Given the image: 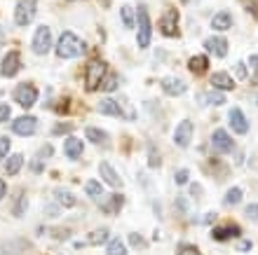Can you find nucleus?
Returning a JSON list of instances; mask_svg holds the SVG:
<instances>
[{
  "instance_id": "f257e3e1",
  "label": "nucleus",
  "mask_w": 258,
  "mask_h": 255,
  "mask_svg": "<svg viewBox=\"0 0 258 255\" xmlns=\"http://www.w3.org/2000/svg\"><path fill=\"white\" fill-rule=\"evenodd\" d=\"M80 54H85V40H80L71 31L59 35V40H56V56L59 59H75Z\"/></svg>"
},
{
  "instance_id": "f03ea898",
  "label": "nucleus",
  "mask_w": 258,
  "mask_h": 255,
  "mask_svg": "<svg viewBox=\"0 0 258 255\" xmlns=\"http://www.w3.org/2000/svg\"><path fill=\"white\" fill-rule=\"evenodd\" d=\"M108 75V63L101 59H92L87 63V80H85V89L87 92H94V89L101 87V82L106 80Z\"/></svg>"
},
{
  "instance_id": "7ed1b4c3",
  "label": "nucleus",
  "mask_w": 258,
  "mask_h": 255,
  "mask_svg": "<svg viewBox=\"0 0 258 255\" xmlns=\"http://www.w3.org/2000/svg\"><path fill=\"white\" fill-rule=\"evenodd\" d=\"M136 28H139V47H148L150 45V33H153V26H150V17H148V10L146 5H139L136 10Z\"/></svg>"
},
{
  "instance_id": "20e7f679",
  "label": "nucleus",
  "mask_w": 258,
  "mask_h": 255,
  "mask_svg": "<svg viewBox=\"0 0 258 255\" xmlns=\"http://www.w3.org/2000/svg\"><path fill=\"white\" fill-rule=\"evenodd\" d=\"M35 10H38V0H19L14 7V21L19 26H28L35 17Z\"/></svg>"
},
{
  "instance_id": "39448f33",
  "label": "nucleus",
  "mask_w": 258,
  "mask_h": 255,
  "mask_svg": "<svg viewBox=\"0 0 258 255\" xmlns=\"http://www.w3.org/2000/svg\"><path fill=\"white\" fill-rule=\"evenodd\" d=\"M31 47L38 56H45L52 47V31L47 26H38L35 28V35H33V42H31Z\"/></svg>"
},
{
  "instance_id": "423d86ee",
  "label": "nucleus",
  "mask_w": 258,
  "mask_h": 255,
  "mask_svg": "<svg viewBox=\"0 0 258 255\" xmlns=\"http://www.w3.org/2000/svg\"><path fill=\"white\" fill-rule=\"evenodd\" d=\"M14 101L19 103L21 108H31L35 101H38V89L31 84V82H21L14 89Z\"/></svg>"
},
{
  "instance_id": "0eeeda50",
  "label": "nucleus",
  "mask_w": 258,
  "mask_h": 255,
  "mask_svg": "<svg viewBox=\"0 0 258 255\" xmlns=\"http://www.w3.org/2000/svg\"><path fill=\"white\" fill-rule=\"evenodd\" d=\"M160 31H162V35H167V38H178V35H181V31H178V12L174 7H169V10L162 14Z\"/></svg>"
},
{
  "instance_id": "6e6552de",
  "label": "nucleus",
  "mask_w": 258,
  "mask_h": 255,
  "mask_svg": "<svg viewBox=\"0 0 258 255\" xmlns=\"http://www.w3.org/2000/svg\"><path fill=\"white\" fill-rule=\"evenodd\" d=\"M19 68H21V56L17 49H12V52L5 54V59L0 63V75L3 77H14V75L19 73Z\"/></svg>"
},
{
  "instance_id": "1a4fd4ad",
  "label": "nucleus",
  "mask_w": 258,
  "mask_h": 255,
  "mask_svg": "<svg viewBox=\"0 0 258 255\" xmlns=\"http://www.w3.org/2000/svg\"><path fill=\"white\" fill-rule=\"evenodd\" d=\"M35 129H38V120L33 115H21V117H17L12 122V131L19 136H31L35 134Z\"/></svg>"
},
{
  "instance_id": "9d476101",
  "label": "nucleus",
  "mask_w": 258,
  "mask_h": 255,
  "mask_svg": "<svg viewBox=\"0 0 258 255\" xmlns=\"http://www.w3.org/2000/svg\"><path fill=\"white\" fill-rule=\"evenodd\" d=\"M211 145L216 152H232L235 150V143H232L230 134L223 131V129H216L214 134H211Z\"/></svg>"
},
{
  "instance_id": "9b49d317",
  "label": "nucleus",
  "mask_w": 258,
  "mask_h": 255,
  "mask_svg": "<svg viewBox=\"0 0 258 255\" xmlns=\"http://www.w3.org/2000/svg\"><path fill=\"white\" fill-rule=\"evenodd\" d=\"M228 122H230V129L235 134L244 136L249 131V120H246V115L239 110V108H232L230 113H228Z\"/></svg>"
},
{
  "instance_id": "f8f14e48",
  "label": "nucleus",
  "mask_w": 258,
  "mask_h": 255,
  "mask_svg": "<svg viewBox=\"0 0 258 255\" xmlns=\"http://www.w3.org/2000/svg\"><path fill=\"white\" fill-rule=\"evenodd\" d=\"M190 141H192V122L190 120L178 122L176 134H174V143H176L178 148H188Z\"/></svg>"
},
{
  "instance_id": "ddd939ff",
  "label": "nucleus",
  "mask_w": 258,
  "mask_h": 255,
  "mask_svg": "<svg viewBox=\"0 0 258 255\" xmlns=\"http://www.w3.org/2000/svg\"><path fill=\"white\" fill-rule=\"evenodd\" d=\"M162 89L167 92V96H181L185 94V82L181 80V77H174V75H167V77H162Z\"/></svg>"
},
{
  "instance_id": "4468645a",
  "label": "nucleus",
  "mask_w": 258,
  "mask_h": 255,
  "mask_svg": "<svg viewBox=\"0 0 258 255\" xmlns=\"http://www.w3.org/2000/svg\"><path fill=\"white\" fill-rule=\"evenodd\" d=\"M242 234V227H237L235 222H228V225H221V227H214L211 229V236L216 241H228L232 236H239Z\"/></svg>"
},
{
  "instance_id": "2eb2a0df",
  "label": "nucleus",
  "mask_w": 258,
  "mask_h": 255,
  "mask_svg": "<svg viewBox=\"0 0 258 255\" xmlns=\"http://www.w3.org/2000/svg\"><path fill=\"white\" fill-rule=\"evenodd\" d=\"M99 171H101V178H103L106 183H108L110 188H115V190L122 188V178L117 176V171H115L113 166H110L108 161H101V164H99Z\"/></svg>"
},
{
  "instance_id": "dca6fc26",
  "label": "nucleus",
  "mask_w": 258,
  "mask_h": 255,
  "mask_svg": "<svg viewBox=\"0 0 258 255\" xmlns=\"http://www.w3.org/2000/svg\"><path fill=\"white\" fill-rule=\"evenodd\" d=\"M204 49L211 52L214 56H218V59H223L225 54H228V40L225 38H207L204 40Z\"/></svg>"
},
{
  "instance_id": "f3484780",
  "label": "nucleus",
  "mask_w": 258,
  "mask_h": 255,
  "mask_svg": "<svg viewBox=\"0 0 258 255\" xmlns=\"http://www.w3.org/2000/svg\"><path fill=\"white\" fill-rule=\"evenodd\" d=\"M63 152H66L68 159H80L82 157V141L75 138V136H68L66 143H63Z\"/></svg>"
},
{
  "instance_id": "a211bd4d",
  "label": "nucleus",
  "mask_w": 258,
  "mask_h": 255,
  "mask_svg": "<svg viewBox=\"0 0 258 255\" xmlns=\"http://www.w3.org/2000/svg\"><path fill=\"white\" fill-rule=\"evenodd\" d=\"M211 84L216 89H221V92H230V89H235V80H232L228 73H214L211 75Z\"/></svg>"
},
{
  "instance_id": "6ab92c4d",
  "label": "nucleus",
  "mask_w": 258,
  "mask_h": 255,
  "mask_svg": "<svg viewBox=\"0 0 258 255\" xmlns=\"http://www.w3.org/2000/svg\"><path fill=\"white\" fill-rule=\"evenodd\" d=\"M207 68H209V59L202 56V54H197V56H190V59H188V70H190V73L202 75V73H207Z\"/></svg>"
},
{
  "instance_id": "aec40b11",
  "label": "nucleus",
  "mask_w": 258,
  "mask_h": 255,
  "mask_svg": "<svg viewBox=\"0 0 258 255\" xmlns=\"http://www.w3.org/2000/svg\"><path fill=\"white\" fill-rule=\"evenodd\" d=\"M232 26V14L230 12H216L211 19V28L214 31H228Z\"/></svg>"
},
{
  "instance_id": "412c9836",
  "label": "nucleus",
  "mask_w": 258,
  "mask_h": 255,
  "mask_svg": "<svg viewBox=\"0 0 258 255\" xmlns=\"http://www.w3.org/2000/svg\"><path fill=\"white\" fill-rule=\"evenodd\" d=\"M99 113L110 115V117H124L122 110H120V106H117L113 99H103V101L99 103Z\"/></svg>"
},
{
  "instance_id": "4be33fe9",
  "label": "nucleus",
  "mask_w": 258,
  "mask_h": 255,
  "mask_svg": "<svg viewBox=\"0 0 258 255\" xmlns=\"http://www.w3.org/2000/svg\"><path fill=\"white\" fill-rule=\"evenodd\" d=\"M21 166H24V154H21V152H14L12 157L5 161V171L10 176H17L21 171Z\"/></svg>"
},
{
  "instance_id": "5701e85b",
  "label": "nucleus",
  "mask_w": 258,
  "mask_h": 255,
  "mask_svg": "<svg viewBox=\"0 0 258 255\" xmlns=\"http://www.w3.org/2000/svg\"><path fill=\"white\" fill-rule=\"evenodd\" d=\"M108 236H110L108 229H106V227H99V229H94V232H89L87 241L92 243V246H101V243L108 241Z\"/></svg>"
},
{
  "instance_id": "b1692460",
  "label": "nucleus",
  "mask_w": 258,
  "mask_h": 255,
  "mask_svg": "<svg viewBox=\"0 0 258 255\" xmlns=\"http://www.w3.org/2000/svg\"><path fill=\"white\" fill-rule=\"evenodd\" d=\"M87 138L92 143H96V145H106V143H108V134L99 127H89L87 129Z\"/></svg>"
},
{
  "instance_id": "393cba45",
  "label": "nucleus",
  "mask_w": 258,
  "mask_h": 255,
  "mask_svg": "<svg viewBox=\"0 0 258 255\" xmlns=\"http://www.w3.org/2000/svg\"><path fill=\"white\" fill-rule=\"evenodd\" d=\"M242 188H230L228 192H225V197H223V204H228V206H232V204H239L242 202Z\"/></svg>"
},
{
  "instance_id": "a878e982",
  "label": "nucleus",
  "mask_w": 258,
  "mask_h": 255,
  "mask_svg": "<svg viewBox=\"0 0 258 255\" xmlns=\"http://www.w3.org/2000/svg\"><path fill=\"white\" fill-rule=\"evenodd\" d=\"M26 206H28V195H26V192H19V199L14 202V211H12V213L17 215V218H21V215L26 213Z\"/></svg>"
},
{
  "instance_id": "bb28decb",
  "label": "nucleus",
  "mask_w": 258,
  "mask_h": 255,
  "mask_svg": "<svg viewBox=\"0 0 258 255\" xmlns=\"http://www.w3.org/2000/svg\"><path fill=\"white\" fill-rule=\"evenodd\" d=\"M54 197L61 202V206H66V208H71V206H75V197L68 192V190H54Z\"/></svg>"
},
{
  "instance_id": "cd10ccee",
  "label": "nucleus",
  "mask_w": 258,
  "mask_h": 255,
  "mask_svg": "<svg viewBox=\"0 0 258 255\" xmlns=\"http://www.w3.org/2000/svg\"><path fill=\"white\" fill-rule=\"evenodd\" d=\"M204 101L209 103V106H223L225 96H223V92H209V94H204Z\"/></svg>"
},
{
  "instance_id": "c85d7f7f",
  "label": "nucleus",
  "mask_w": 258,
  "mask_h": 255,
  "mask_svg": "<svg viewBox=\"0 0 258 255\" xmlns=\"http://www.w3.org/2000/svg\"><path fill=\"white\" fill-rule=\"evenodd\" d=\"M108 255H127V246L122 243V239H113V241H110Z\"/></svg>"
},
{
  "instance_id": "c756f323",
  "label": "nucleus",
  "mask_w": 258,
  "mask_h": 255,
  "mask_svg": "<svg viewBox=\"0 0 258 255\" xmlns=\"http://www.w3.org/2000/svg\"><path fill=\"white\" fill-rule=\"evenodd\" d=\"M120 14H122L124 26H136V14H134V10H132L129 5H124L122 10H120Z\"/></svg>"
},
{
  "instance_id": "7c9ffc66",
  "label": "nucleus",
  "mask_w": 258,
  "mask_h": 255,
  "mask_svg": "<svg viewBox=\"0 0 258 255\" xmlns=\"http://www.w3.org/2000/svg\"><path fill=\"white\" fill-rule=\"evenodd\" d=\"M85 190H87V195H89V197H94V199H101V195H103L101 185H99L96 181H89L87 185H85Z\"/></svg>"
},
{
  "instance_id": "2f4dec72",
  "label": "nucleus",
  "mask_w": 258,
  "mask_h": 255,
  "mask_svg": "<svg viewBox=\"0 0 258 255\" xmlns=\"http://www.w3.org/2000/svg\"><path fill=\"white\" fill-rule=\"evenodd\" d=\"M129 243H132L134 248H139V250L148 246V243H146V239H143L141 234H136V232H132V234H129Z\"/></svg>"
},
{
  "instance_id": "473e14b6",
  "label": "nucleus",
  "mask_w": 258,
  "mask_h": 255,
  "mask_svg": "<svg viewBox=\"0 0 258 255\" xmlns=\"http://www.w3.org/2000/svg\"><path fill=\"white\" fill-rule=\"evenodd\" d=\"M120 80H117V75H106V80H103V89L106 92H115Z\"/></svg>"
},
{
  "instance_id": "72a5a7b5",
  "label": "nucleus",
  "mask_w": 258,
  "mask_h": 255,
  "mask_svg": "<svg viewBox=\"0 0 258 255\" xmlns=\"http://www.w3.org/2000/svg\"><path fill=\"white\" fill-rule=\"evenodd\" d=\"M178 255H202V253H200V248L192 246V243H181V246H178Z\"/></svg>"
},
{
  "instance_id": "f704fd0d",
  "label": "nucleus",
  "mask_w": 258,
  "mask_h": 255,
  "mask_svg": "<svg viewBox=\"0 0 258 255\" xmlns=\"http://www.w3.org/2000/svg\"><path fill=\"white\" fill-rule=\"evenodd\" d=\"M188 178H190L188 168H178L176 174H174V181H176V185H185V183H188Z\"/></svg>"
},
{
  "instance_id": "c9c22d12",
  "label": "nucleus",
  "mask_w": 258,
  "mask_h": 255,
  "mask_svg": "<svg viewBox=\"0 0 258 255\" xmlns=\"http://www.w3.org/2000/svg\"><path fill=\"white\" fill-rule=\"evenodd\" d=\"M244 7H246V12L258 21V0H244Z\"/></svg>"
},
{
  "instance_id": "e433bc0d",
  "label": "nucleus",
  "mask_w": 258,
  "mask_h": 255,
  "mask_svg": "<svg viewBox=\"0 0 258 255\" xmlns=\"http://www.w3.org/2000/svg\"><path fill=\"white\" fill-rule=\"evenodd\" d=\"M244 213L249 220H256L258 222V204H249V206L244 208Z\"/></svg>"
},
{
  "instance_id": "4c0bfd02",
  "label": "nucleus",
  "mask_w": 258,
  "mask_h": 255,
  "mask_svg": "<svg viewBox=\"0 0 258 255\" xmlns=\"http://www.w3.org/2000/svg\"><path fill=\"white\" fill-rule=\"evenodd\" d=\"M59 213H61V208L56 206V204H47V206H45V215H47V218H56Z\"/></svg>"
},
{
  "instance_id": "58836bf2",
  "label": "nucleus",
  "mask_w": 258,
  "mask_h": 255,
  "mask_svg": "<svg viewBox=\"0 0 258 255\" xmlns=\"http://www.w3.org/2000/svg\"><path fill=\"white\" fill-rule=\"evenodd\" d=\"M10 152V138H0V159H5Z\"/></svg>"
},
{
  "instance_id": "ea45409f",
  "label": "nucleus",
  "mask_w": 258,
  "mask_h": 255,
  "mask_svg": "<svg viewBox=\"0 0 258 255\" xmlns=\"http://www.w3.org/2000/svg\"><path fill=\"white\" fill-rule=\"evenodd\" d=\"M150 166H153V168H157V166H160V157H157V150H155V145H150Z\"/></svg>"
},
{
  "instance_id": "a19ab883",
  "label": "nucleus",
  "mask_w": 258,
  "mask_h": 255,
  "mask_svg": "<svg viewBox=\"0 0 258 255\" xmlns=\"http://www.w3.org/2000/svg\"><path fill=\"white\" fill-rule=\"evenodd\" d=\"M66 131H73V127H71V124H56V127L52 129V134H54V136L66 134Z\"/></svg>"
},
{
  "instance_id": "79ce46f5",
  "label": "nucleus",
  "mask_w": 258,
  "mask_h": 255,
  "mask_svg": "<svg viewBox=\"0 0 258 255\" xmlns=\"http://www.w3.org/2000/svg\"><path fill=\"white\" fill-rule=\"evenodd\" d=\"M7 120H10V106L0 103V122H7Z\"/></svg>"
},
{
  "instance_id": "37998d69",
  "label": "nucleus",
  "mask_w": 258,
  "mask_h": 255,
  "mask_svg": "<svg viewBox=\"0 0 258 255\" xmlns=\"http://www.w3.org/2000/svg\"><path fill=\"white\" fill-rule=\"evenodd\" d=\"M235 70H237V75L242 77V80H244V77H249V73H246V66H244V63H237V66H235Z\"/></svg>"
},
{
  "instance_id": "c03bdc74",
  "label": "nucleus",
  "mask_w": 258,
  "mask_h": 255,
  "mask_svg": "<svg viewBox=\"0 0 258 255\" xmlns=\"http://www.w3.org/2000/svg\"><path fill=\"white\" fill-rule=\"evenodd\" d=\"M52 152H54V150H52V145H42V148H40V159H47Z\"/></svg>"
},
{
  "instance_id": "a18cd8bd",
  "label": "nucleus",
  "mask_w": 258,
  "mask_h": 255,
  "mask_svg": "<svg viewBox=\"0 0 258 255\" xmlns=\"http://www.w3.org/2000/svg\"><path fill=\"white\" fill-rule=\"evenodd\" d=\"M31 168H33V174H40V171H42V161L40 159H33V161H31Z\"/></svg>"
},
{
  "instance_id": "49530a36",
  "label": "nucleus",
  "mask_w": 258,
  "mask_h": 255,
  "mask_svg": "<svg viewBox=\"0 0 258 255\" xmlns=\"http://www.w3.org/2000/svg\"><path fill=\"white\" fill-rule=\"evenodd\" d=\"M5 195H7V185H5V181L0 178V202L5 199Z\"/></svg>"
},
{
  "instance_id": "de8ad7c7",
  "label": "nucleus",
  "mask_w": 258,
  "mask_h": 255,
  "mask_svg": "<svg viewBox=\"0 0 258 255\" xmlns=\"http://www.w3.org/2000/svg\"><path fill=\"white\" fill-rule=\"evenodd\" d=\"M71 232L68 229H61V232H52V236H56V239H63V236H68Z\"/></svg>"
},
{
  "instance_id": "09e8293b",
  "label": "nucleus",
  "mask_w": 258,
  "mask_h": 255,
  "mask_svg": "<svg viewBox=\"0 0 258 255\" xmlns=\"http://www.w3.org/2000/svg\"><path fill=\"white\" fill-rule=\"evenodd\" d=\"M249 63H251V66L258 70V54H253V56H249Z\"/></svg>"
},
{
  "instance_id": "8fccbe9b",
  "label": "nucleus",
  "mask_w": 258,
  "mask_h": 255,
  "mask_svg": "<svg viewBox=\"0 0 258 255\" xmlns=\"http://www.w3.org/2000/svg\"><path fill=\"white\" fill-rule=\"evenodd\" d=\"M190 192L192 197H200V185H190Z\"/></svg>"
},
{
  "instance_id": "3c124183",
  "label": "nucleus",
  "mask_w": 258,
  "mask_h": 255,
  "mask_svg": "<svg viewBox=\"0 0 258 255\" xmlns=\"http://www.w3.org/2000/svg\"><path fill=\"white\" fill-rule=\"evenodd\" d=\"M214 220H216V215H214V213H209V215H207V218H204V222H207V225H211V222H214Z\"/></svg>"
},
{
  "instance_id": "603ef678",
  "label": "nucleus",
  "mask_w": 258,
  "mask_h": 255,
  "mask_svg": "<svg viewBox=\"0 0 258 255\" xmlns=\"http://www.w3.org/2000/svg\"><path fill=\"white\" fill-rule=\"evenodd\" d=\"M239 250H251V241H244L242 246H239Z\"/></svg>"
},
{
  "instance_id": "864d4df0",
  "label": "nucleus",
  "mask_w": 258,
  "mask_h": 255,
  "mask_svg": "<svg viewBox=\"0 0 258 255\" xmlns=\"http://www.w3.org/2000/svg\"><path fill=\"white\" fill-rule=\"evenodd\" d=\"M183 3H188V0H183Z\"/></svg>"
}]
</instances>
